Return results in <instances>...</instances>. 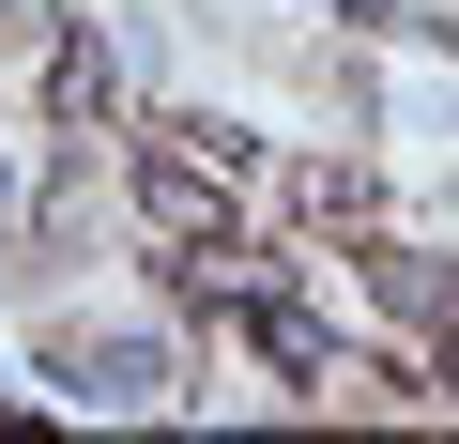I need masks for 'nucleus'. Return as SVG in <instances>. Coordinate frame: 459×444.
I'll use <instances>...</instances> for the list:
<instances>
[{
    "label": "nucleus",
    "mask_w": 459,
    "mask_h": 444,
    "mask_svg": "<svg viewBox=\"0 0 459 444\" xmlns=\"http://www.w3.org/2000/svg\"><path fill=\"white\" fill-rule=\"evenodd\" d=\"M62 383H77V398H108V414H153V398H169V337H77V353H62Z\"/></svg>",
    "instance_id": "f257e3e1"
},
{
    "label": "nucleus",
    "mask_w": 459,
    "mask_h": 444,
    "mask_svg": "<svg viewBox=\"0 0 459 444\" xmlns=\"http://www.w3.org/2000/svg\"><path fill=\"white\" fill-rule=\"evenodd\" d=\"M0 214H16V169H0Z\"/></svg>",
    "instance_id": "f03ea898"
}]
</instances>
